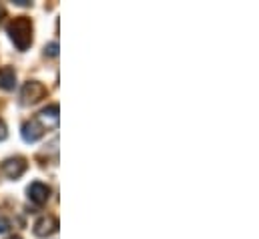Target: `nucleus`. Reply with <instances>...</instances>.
Here are the masks:
<instances>
[{
  "mask_svg": "<svg viewBox=\"0 0 259 239\" xmlns=\"http://www.w3.org/2000/svg\"><path fill=\"white\" fill-rule=\"evenodd\" d=\"M6 30L18 51H26L32 45V22L26 16H18V18L10 20Z\"/></svg>",
  "mask_w": 259,
  "mask_h": 239,
  "instance_id": "nucleus-1",
  "label": "nucleus"
},
{
  "mask_svg": "<svg viewBox=\"0 0 259 239\" xmlns=\"http://www.w3.org/2000/svg\"><path fill=\"white\" fill-rule=\"evenodd\" d=\"M47 97V87L36 81H28L20 91V103L22 105H34Z\"/></svg>",
  "mask_w": 259,
  "mask_h": 239,
  "instance_id": "nucleus-2",
  "label": "nucleus"
},
{
  "mask_svg": "<svg viewBox=\"0 0 259 239\" xmlns=\"http://www.w3.org/2000/svg\"><path fill=\"white\" fill-rule=\"evenodd\" d=\"M26 193H28L30 203H34V205H38V207H40V205H45V203L49 201V197H51V187H49L47 183L34 181V183H30V185H28Z\"/></svg>",
  "mask_w": 259,
  "mask_h": 239,
  "instance_id": "nucleus-3",
  "label": "nucleus"
},
{
  "mask_svg": "<svg viewBox=\"0 0 259 239\" xmlns=\"http://www.w3.org/2000/svg\"><path fill=\"white\" fill-rule=\"evenodd\" d=\"M34 121L45 129V131H49V129H57L59 127V105H49L47 109H42Z\"/></svg>",
  "mask_w": 259,
  "mask_h": 239,
  "instance_id": "nucleus-4",
  "label": "nucleus"
},
{
  "mask_svg": "<svg viewBox=\"0 0 259 239\" xmlns=\"http://www.w3.org/2000/svg\"><path fill=\"white\" fill-rule=\"evenodd\" d=\"M34 235H38V237H49V235H53V233H57L59 231V219L57 217H53V215H45V217H40L36 223H34Z\"/></svg>",
  "mask_w": 259,
  "mask_h": 239,
  "instance_id": "nucleus-5",
  "label": "nucleus"
},
{
  "mask_svg": "<svg viewBox=\"0 0 259 239\" xmlns=\"http://www.w3.org/2000/svg\"><path fill=\"white\" fill-rule=\"evenodd\" d=\"M2 171H4L6 177H10V179H18V177L26 171V161H24L22 157L6 159V161L2 163Z\"/></svg>",
  "mask_w": 259,
  "mask_h": 239,
  "instance_id": "nucleus-6",
  "label": "nucleus"
},
{
  "mask_svg": "<svg viewBox=\"0 0 259 239\" xmlns=\"http://www.w3.org/2000/svg\"><path fill=\"white\" fill-rule=\"evenodd\" d=\"M20 133H22V139H24L26 143H36V141L45 135V129H42L34 119H30L22 125V131H20Z\"/></svg>",
  "mask_w": 259,
  "mask_h": 239,
  "instance_id": "nucleus-7",
  "label": "nucleus"
},
{
  "mask_svg": "<svg viewBox=\"0 0 259 239\" xmlns=\"http://www.w3.org/2000/svg\"><path fill=\"white\" fill-rule=\"evenodd\" d=\"M14 85H16V74H14V70H12L10 66L2 68V70H0V89L12 91Z\"/></svg>",
  "mask_w": 259,
  "mask_h": 239,
  "instance_id": "nucleus-8",
  "label": "nucleus"
},
{
  "mask_svg": "<svg viewBox=\"0 0 259 239\" xmlns=\"http://www.w3.org/2000/svg\"><path fill=\"white\" fill-rule=\"evenodd\" d=\"M45 55H49V57H57V55H59V45H57V43L47 45V47H45Z\"/></svg>",
  "mask_w": 259,
  "mask_h": 239,
  "instance_id": "nucleus-9",
  "label": "nucleus"
},
{
  "mask_svg": "<svg viewBox=\"0 0 259 239\" xmlns=\"http://www.w3.org/2000/svg\"><path fill=\"white\" fill-rule=\"evenodd\" d=\"M8 229H10V221H8L6 217L0 215V233H6Z\"/></svg>",
  "mask_w": 259,
  "mask_h": 239,
  "instance_id": "nucleus-10",
  "label": "nucleus"
},
{
  "mask_svg": "<svg viewBox=\"0 0 259 239\" xmlns=\"http://www.w3.org/2000/svg\"><path fill=\"white\" fill-rule=\"evenodd\" d=\"M8 137V133H6V125H4V121L0 119V141H4Z\"/></svg>",
  "mask_w": 259,
  "mask_h": 239,
  "instance_id": "nucleus-11",
  "label": "nucleus"
},
{
  "mask_svg": "<svg viewBox=\"0 0 259 239\" xmlns=\"http://www.w3.org/2000/svg\"><path fill=\"white\" fill-rule=\"evenodd\" d=\"M14 4H18V6H30L28 0H14Z\"/></svg>",
  "mask_w": 259,
  "mask_h": 239,
  "instance_id": "nucleus-12",
  "label": "nucleus"
},
{
  "mask_svg": "<svg viewBox=\"0 0 259 239\" xmlns=\"http://www.w3.org/2000/svg\"><path fill=\"white\" fill-rule=\"evenodd\" d=\"M2 16H4V8L0 6V22H2Z\"/></svg>",
  "mask_w": 259,
  "mask_h": 239,
  "instance_id": "nucleus-13",
  "label": "nucleus"
},
{
  "mask_svg": "<svg viewBox=\"0 0 259 239\" xmlns=\"http://www.w3.org/2000/svg\"><path fill=\"white\" fill-rule=\"evenodd\" d=\"M10 239H20V237H10Z\"/></svg>",
  "mask_w": 259,
  "mask_h": 239,
  "instance_id": "nucleus-14",
  "label": "nucleus"
}]
</instances>
